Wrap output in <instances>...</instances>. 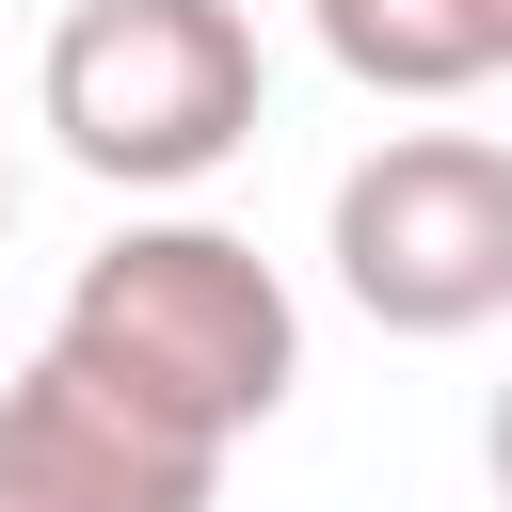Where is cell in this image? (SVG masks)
Here are the masks:
<instances>
[{
    "label": "cell",
    "instance_id": "2",
    "mask_svg": "<svg viewBox=\"0 0 512 512\" xmlns=\"http://www.w3.org/2000/svg\"><path fill=\"white\" fill-rule=\"evenodd\" d=\"M256 16L240 0H64L48 16V64H32V112L80 176L112 192H192L256 144Z\"/></svg>",
    "mask_w": 512,
    "mask_h": 512
},
{
    "label": "cell",
    "instance_id": "3",
    "mask_svg": "<svg viewBox=\"0 0 512 512\" xmlns=\"http://www.w3.org/2000/svg\"><path fill=\"white\" fill-rule=\"evenodd\" d=\"M320 256H336V288L384 336H480V320H512V144L496 128H384L336 176Z\"/></svg>",
    "mask_w": 512,
    "mask_h": 512
},
{
    "label": "cell",
    "instance_id": "1",
    "mask_svg": "<svg viewBox=\"0 0 512 512\" xmlns=\"http://www.w3.org/2000/svg\"><path fill=\"white\" fill-rule=\"evenodd\" d=\"M64 352H96L112 384L176 400L192 432H272L288 384H304V304L288 272L240 240V224H112L80 272H64Z\"/></svg>",
    "mask_w": 512,
    "mask_h": 512
},
{
    "label": "cell",
    "instance_id": "4",
    "mask_svg": "<svg viewBox=\"0 0 512 512\" xmlns=\"http://www.w3.org/2000/svg\"><path fill=\"white\" fill-rule=\"evenodd\" d=\"M208 496H224V432L112 384L96 352L48 336L0 384V512H208Z\"/></svg>",
    "mask_w": 512,
    "mask_h": 512
},
{
    "label": "cell",
    "instance_id": "6",
    "mask_svg": "<svg viewBox=\"0 0 512 512\" xmlns=\"http://www.w3.org/2000/svg\"><path fill=\"white\" fill-rule=\"evenodd\" d=\"M480 464H496V496H512V384H496V416H480Z\"/></svg>",
    "mask_w": 512,
    "mask_h": 512
},
{
    "label": "cell",
    "instance_id": "7",
    "mask_svg": "<svg viewBox=\"0 0 512 512\" xmlns=\"http://www.w3.org/2000/svg\"><path fill=\"white\" fill-rule=\"evenodd\" d=\"M0 224H16V144H0Z\"/></svg>",
    "mask_w": 512,
    "mask_h": 512
},
{
    "label": "cell",
    "instance_id": "5",
    "mask_svg": "<svg viewBox=\"0 0 512 512\" xmlns=\"http://www.w3.org/2000/svg\"><path fill=\"white\" fill-rule=\"evenodd\" d=\"M304 16H320L336 80H368V96H480V80H512V0H304Z\"/></svg>",
    "mask_w": 512,
    "mask_h": 512
}]
</instances>
